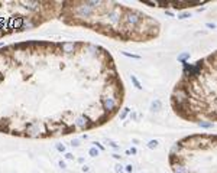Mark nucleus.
<instances>
[{
	"label": "nucleus",
	"mask_w": 217,
	"mask_h": 173,
	"mask_svg": "<svg viewBox=\"0 0 217 173\" xmlns=\"http://www.w3.org/2000/svg\"><path fill=\"white\" fill-rule=\"evenodd\" d=\"M162 108V102L159 100H153L151 102V111H159Z\"/></svg>",
	"instance_id": "7"
},
{
	"label": "nucleus",
	"mask_w": 217,
	"mask_h": 173,
	"mask_svg": "<svg viewBox=\"0 0 217 173\" xmlns=\"http://www.w3.org/2000/svg\"><path fill=\"white\" fill-rule=\"evenodd\" d=\"M108 144L112 146L113 149H119V144H117L116 141H112V140H108Z\"/></svg>",
	"instance_id": "19"
},
{
	"label": "nucleus",
	"mask_w": 217,
	"mask_h": 173,
	"mask_svg": "<svg viewBox=\"0 0 217 173\" xmlns=\"http://www.w3.org/2000/svg\"><path fill=\"white\" fill-rule=\"evenodd\" d=\"M65 157H67L68 160H71V159H74V156H72L71 153H67V154H65Z\"/></svg>",
	"instance_id": "25"
},
{
	"label": "nucleus",
	"mask_w": 217,
	"mask_h": 173,
	"mask_svg": "<svg viewBox=\"0 0 217 173\" xmlns=\"http://www.w3.org/2000/svg\"><path fill=\"white\" fill-rule=\"evenodd\" d=\"M205 26L209 29H216V23H211V22H209V23H205Z\"/></svg>",
	"instance_id": "22"
},
{
	"label": "nucleus",
	"mask_w": 217,
	"mask_h": 173,
	"mask_svg": "<svg viewBox=\"0 0 217 173\" xmlns=\"http://www.w3.org/2000/svg\"><path fill=\"white\" fill-rule=\"evenodd\" d=\"M113 157H114V159H116V160H120V159H122V157H120V156H119V154H113Z\"/></svg>",
	"instance_id": "29"
},
{
	"label": "nucleus",
	"mask_w": 217,
	"mask_h": 173,
	"mask_svg": "<svg viewBox=\"0 0 217 173\" xmlns=\"http://www.w3.org/2000/svg\"><path fill=\"white\" fill-rule=\"evenodd\" d=\"M22 4H25L26 9H35L39 3H38V2H22Z\"/></svg>",
	"instance_id": "10"
},
{
	"label": "nucleus",
	"mask_w": 217,
	"mask_h": 173,
	"mask_svg": "<svg viewBox=\"0 0 217 173\" xmlns=\"http://www.w3.org/2000/svg\"><path fill=\"white\" fill-rule=\"evenodd\" d=\"M172 169H174V173H187L185 167L181 165V163H175V165H172Z\"/></svg>",
	"instance_id": "8"
},
{
	"label": "nucleus",
	"mask_w": 217,
	"mask_h": 173,
	"mask_svg": "<svg viewBox=\"0 0 217 173\" xmlns=\"http://www.w3.org/2000/svg\"><path fill=\"white\" fill-rule=\"evenodd\" d=\"M114 170H116V173H122L123 172V166H122L120 163H117V165L114 166Z\"/></svg>",
	"instance_id": "18"
},
{
	"label": "nucleus",
	"mask_w": 217,
	"mask_h": 173,
	"mask_svg": "<svg viewBox=\"0 0 217 173\" xmlns=\"http://www.w3.org/2000/svg\"><path fill=\"white\" fill-rule=\"evenodd\" d=\"M88 170H90L88 166H83V172H88Z\"/></svg>",
	"instance_id": "28"
},
{
	"label": "nucleus",
	"mask_w": 217,
	"mask_h": 173,
	"mask_svg": "<svg viewBox=\"0 0 217 173\" xmlns=\"http://www.w3.org/2000/svg\"><path fill=\"white\" fill-rule=\"evenodd\" d=\"M187 59H190V52H184V53H181V55H178V61H180L181 64H185Z\"/></svg>",
	"instance_id": "9"
},
{
	"label": "nucleus",
	"mask_w": 217,
	"mask_h": 173,
	"mask_svg": "<svg viewBox=\"0 0 217 173\" xmlns=\"http://www.w3.org/2000/svg\"><path fill=\"white\" fill-rule=\"evenodd\" d=\"M148 147H149V149H156V147H158V141L156 140H151V141H149V143H148Z\"/></svg>",
	"instance_id": "16"
},
{
	"label": "nucleus",
	"mask_w": 217,
	"mask_h": 173,
	"mask_svg": "<svg viewBox=\"0 0 217 173\" xmlns=\"http://www.w3.org/2000/svg\"><path fill=\"white\" fill-rule=\"evenodd\" d=\"M75 46H77V43H74V42H64V43L61 45V48L64 49V52H67V53L72 52L75 49Z\"/></svg>",
	"instance_id": "6"
},
{
	"label": "nucleus",
	"mask_w": 217,
	"mask_h": 173,
	"mask_svg": "<svg viewBox=\"0 0 217 173\" xmlns=\"http://www.w3.org/2000/svg\"><path fill=\"white\" fill-rule=\"evenodd\" d=\"M56 150H58V152H65V146L64 144H56Z\"/></svg>",
	"instance_id": "20"
},
{
	"label": "nucleus",
	"mask_w": 217,
	"mask_h": 173,
	"mask_svg": "<svg viewBox=\"0 0 217 173\" xmlns=\"http://www.w3.org/2000/svg\"><path fill=\"white\" fill-rule=\"evenodd\" d=\"M23 17L22 16H16V17H12L10 22H9V26L12 29H22L23 28Z\"/></svg>",
	"instance_id": "4"
},
{
	"label": "nucleus",
	"mask_w": 217,
	"mask_h": 173,
	"mask_svg": "<svg viewBox=\"0 0 217 173\" xmlns=\"http://www.w3.org/2000/svg\"><path fill=\"white\" fill-rule=\"evenodd\" d=\"M77 13H78L81 17H90L93 15V7L85 3V4H83V6H78V7H77Z\"/></svg>",
	"instance_id": "3"
},
{
	"label": "nucleus",
	"mask_w": 217,
	"mask_h": 173,
	"mask_svg": "<svg viewBox=\"0 0 217 173\" xmlns=\"http://www.w3.org/2000/svg\"><path fill=\"white\" fill-rule=\"evenodd\" d=\"M129 111H130V108H127V107H126V108H123V111H122V114L119 116V117H120V120H125V118H126V116L129 114Z\"/></svg>",
	"instance_id": "14"
},
{
	"label": "nucleus",
	"mask_w": 217,
	"mask_h": 173,
	"mask_svg": "<svg viewBox=\"0 0 217 173\" xmlns=\"http://www.w3.org/2000/svg\"><path fill=\"white\" fill-rule=\"evenodd\" d=\"M58 165H60V167H62V169H65V167H67L65 162H62V160H60V163H58Z\"/></svg>",
	"instance_id": "24"
},
{
	"label": "nucleus",
	"mask_w": 217,
	"mask_h": 173,
	"mask_svg": "<svg viewBox=\"0 0 217 173\" xmlns=\"http://www.w3.org/2000/svg\"><path fill=\"white\" fill-rule=\"evenodd\" d=\"M198 125L203 127V129H211V127H213V123H211V121H198Z\"/></svg>",
	"instance_id": "11"
},
{
	"label": "nucleus",
	"mask_w": 217,
	"mask_h": 173,
	"mask_svg": "<svg viewBox=\"0 0 217 173\" xmlns=\"http://www.w3.org/2000/svg\"><path fill=\"white\" fill-rule=\"evenodd\" d=\"M130 79H132L133 85H135V87H136L137 89H142V84L139 82V79H137V78L135 77V75H130Z\"/></svg>",
	"instance_id": "12"
},
{
	"label": "nucleus",
	"mask_w": 217,
	"mask_h": 173,
	"mask_svg": "<svg viewBox=\"0 0 217 173\" xmlns=\"http://www.w3.org/2000/svg\"><path fill=\"white\" fill-rule=\"evenodd\" d=\"M88 153H90V156H91V157H97V156H98V150H97V147H91Z\"/></svg>",
	"instance_id": "15"
},
{
	"label": "nucleus",
	"mask_w": 217,
	"mask_h": 173,
	"mask_svg": "<svg viewBox=\"0 0 217 173\" xmlns=\"http://www.w3.org/2000/svg\"><path fill=\"white\" fill-rule=\"evenodd\" d=\"M75 127H78V129H85V127H88V118L85 116L78 117L77 121H75Z\"/></svg>",
	"instance_id": "5"
},
{
	"label": "nucleus",
	"mask_w": 217,
	"mask_h": 173,
	"mask_svg": "<svg viewBox=\"0 0 217 173\" xmlns=\"http://www.w3.org/2000/svg\"><path fill=\"white\" fill-rule=\"evenodd\" d=\"M120 17H122V13H120V9L119 7H114L112 12H108V15H107V19L112 25L119 23V22H120Z\"/></svg>",
	"instance_id": "2"
},
{
	"label": "nucleus",
	"mask_w": 217,
	"mask_h": 173,
	"mask_svg": "<svg viewBox=\"0 0 217 173\" xmlns=\"http://www.w3.org/2000/svg\"><path fill=\"white\" fill-rule=\"evenodd\" d=\"M129 153H132V154H136V149H135V147H132V149L129 150Z\"/></svg>",
	"instance_id": "26"
},
{
	"label": "nucleus",
	"mask_w": 217,
	"mask_h": 173,
	"mask_svg": "<svg viewBox=\"0 0 217 173\" xmlns=\"http://www.w3.org/2000/svg\"><path fill=\"white\" fill-rule=\"evenodd\" d=\"M166 15H168V16H171V17L174 16V13H172V12H169V10H166Z\"/></svg>",
	"instance_id": "30"
},
{
	"label": "nucleus",
	"mask_w": 217,
	"mask_h": 173,
	"mask_svg": "<svg viewBox=\"0 0 217 173\" xmlns=\"http://www.w3.org/2000/svg\"><path fill=\"white\" fill-rule=\"evenodd\" d=\"M94 144H96V147H98L100 150H104V147H103L101 144H98V143H94Z\"/></svg>",
	"instance_id": "27"
},
{
	"label": "nucleus",
	"mask_w": 217,
	"mask_h": 173,
	"mask_svg": "<svg viewBox=\"0 0 217 173\" xmlns=\"http://www.w3.org/2000/svg\"><path fill=\"white\" fill-rule=\"evenodd\" d=\"M188 17H191V15H190L188 12H182V13H180V15H178V19H181V20L188 19Z\"/></svg>",
	"instance_id": "13"
},
{
	"label": "nucleus",
	"mask_w": 217,
	"mask_h": 173,
	"mask_svg": "<svg viewBox=\"0 0 217 173\" xmlns=\"http://www.w3.org/2000/svg\"><path fill=\"white\" fill-rule=\"evenodd\" d=\"M78 144H80V143H78V140H72V141H71V146H72V147H77Z\"/></svg>",
	"instance_id": "23"
},
{
	"label": "nucleus",
	"mask_w": 217,
	"mask_h": 173,
	"mask_svg": "<svg viewBox=\"0 0 217 173\" xmlns=\"http://www.w3.org/2000/svg\"><path fill=\"white\" fill-rule=\"evenodd\" d=\"M125 56H127V58H133V59H141V56L139 55H135V53H129V52H122Z\"/></svg>",
	"instance_id": "17"
},
{
	"label": "nucleus",
	"mask_w": 217,
	"mask_h": 173,
	"mask_svg": "<svg viewBox=\"0 0 217 173\" xmlns=\"http://www.w3.org/2000/svg\"><path fill=\"white\" fill-rule=\"evenodd\" d=\"M133 169H135V167H133L132 165H127V166H126V169H125V170H126L127 173H132V172H133Z\"/></svg>",
	"instance_id": "21"
},
{
	"label": "nucleus",
	"mask_w": 217,
	"mask_h": 173,
	"mask_svg": "<svg viewBox=\"0 0 217 173\" xmlns=\"http://www.w3.org/2000/svg\"><path fill=\"white\" fill-rule=\"evenodd\" d=\"M101 102H103V107H104L106 111H113L117 105V101H116L114 97H104V98L101 100Z\"/></svg>",
	"instance_id": "1"
}]
</instances>
